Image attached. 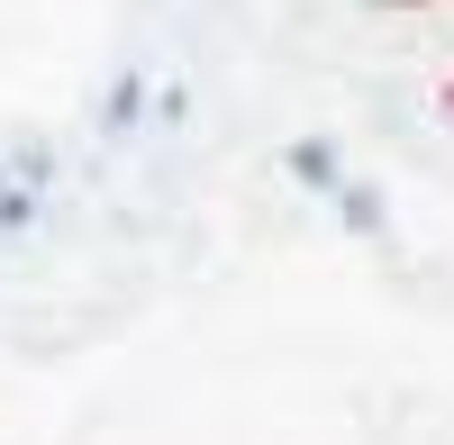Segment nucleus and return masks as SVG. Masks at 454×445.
Instances as JSON below:
<instances>
[{"mask_svg":"<svg viewBox=\"0 0 454 445\" xmlns=\"http://www.w3.org/2000/svg\"><path fill=\"white\" fill-rule=\"evenodd\" d=\"M137 119H145V73H119V82H109V100H100V137H137Z\"/></svg>","mask_w":454,"mask_h":445,"instance_id":"obj_1","label":"nucleus"},{"mask_svg":"<svg viewBox=\"0 0 454 445\" xmlns=\"http://www.w3.org/2000/svg\"><path fill=\"white\" fill-rule=\"evenodd\" d=\"M327 200H336V218H346L355 237H382V228H391V218H382V191H372V182H336Z\"/></svg>","mask_w":454,"mask_h":445,"instance_id":"obj_2","label":"nucleus"},{"mask_svg":"<svg viewBox=\"0 0 454 445\" xmlns=\"http://www.w3.org/2000/svg\"><path fill=\"white\" fill-rule=\"evenodd\" d=\"M291 173L309 182V191H336V182H346V173H336V145H327V137H300V145H291Z\"/></svg>","mask_w":454,"mask_h":445,"instance_id":"obj_3","label":"nucleus"}]
</instances>
